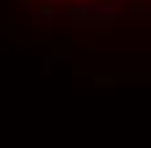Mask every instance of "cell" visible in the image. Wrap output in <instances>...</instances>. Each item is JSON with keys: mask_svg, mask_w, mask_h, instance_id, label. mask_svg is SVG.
<instances>
[{"mask_svg": "<svg viewBox=\"0 0 151 148\" xmlns=\"http://www.w3.org/2000/svg\"><path fill=\"white\" fill-rule=\"evenodd\" d=\"M45 3L86 5V8H112V5H143V3H151V0H45Z\"/></svg>", "mask_w": 151, "mask_h": 148, "instance_id": "cell-1", "label": "cell"}]
</instances>
